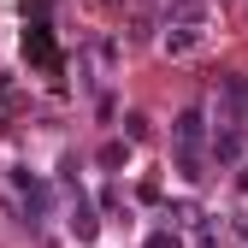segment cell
Segmentation results:
<instances>
[{"label": "cell", "instance_id": "obj_10", "mask_svg": "<svg viewBox=\"0 0 248 248\" xmlns=\"http://www.w3.org/2000/svg\"><path fill=\"white\" fill-rule=\"evenodd\" d=\"M124 142H148V118H142V112L124 118Z\"/></svg>", "mask_w": 248, "mask_h": 248}, {"label": "cell", "instance_id": "obj_7", "mask_svg": "<svg viewBox=\"0 0 248 248\" xmlns=\"http://www.w3.org/2000/svg\"><path fill=\"white\" fill-rule=\"evenodd\" d=\"M195 42H201V24H171L166 30V53H195Z\"/></svg>", "mask_w": 248, "mask_h": 248}, {"label": "cell", "instance_id": "obj_3", "mask_svg": "<svg viewBox=\"0 0 248 248\" xmlns=\"http://www.w3.org/2000/svg\"><path fill=\"white\" fill-rule=\"evenodd\" d=\"M24 53H30V65L59 71V47H53V30H47V18H30V30H24Z\"/></svg>", "mask_w": 248, "mask_h": 248}, {"label": "cell", "instance_id": "obj_14", "mask_svg": "<svg viewBox=\"0 0 248 248\" xmlns=\"http://www.w3.org/2000/svg\"><path fill=\"white\" fill-rule=\"evenodd\" d=\"M236 231H242V242H248V219H242V225H236Z\"/></svg>", "mask_w": 248, "mask_h": 248}, {"label": "cell", "instance_id": "obj_9", "mask_svg": "<svg viewBox=\"0 0 248 248\" xmlns=\"http://www.w3.org/2000/svg\"><path fill=\"white\" fill-rule=\"evenodd\" d=\"M124 160H130V142H107V148H101V166H107V171H118Z\"/></svg>", "mask_w": 248, "mask_h": 248}, {"label": "cell", "instance_id": "obj_12", "mask_svg": "<svg viewBox=\"0 0 248 248\" xmlns=\"http://www.w3.org/2000/svg\"><path fill=\"white\" fill-rule=\"evenodd\" d=\"M148 248H177V231H154V236H148Z\"/></svg>", "mask_w": 248, "mask_h": 248}, {"label": "cell", "instance_id": "obj_2", "mask_svg": "<svg viewBox=\"0 0 248 248\" xmlns=\"http://www.w3.org/2000/svg\"><path fill=\"white\" fill-rule=\"evenodd\" d=\"M213 118L225 124V130H248V77H225L219 83V107Z\"/></svg>", "mask_w": 248, "mask_h": 248}, {"label": "cell", "instance_id": "obj_6", "mask_svg": "<svg viewBox=\"0 0 248 248\" xmlns=\"http://www.w3.org/2000/svg\"><path fill=\"white\" fill-rule=\"evenodd\" d=\"M71 231H77V242H95V236H101V219H95V207H89L83 195H77V207H71Z\"/></svg>", "mask_w": 248, "mask_h": 248}, {"label": "cell", "instance_id": "obj_8", "mask_svg": "<svg viewBox=\"0 0 248 248\" xmlns=\"http://www.w3.org/2000/svg\"><path fill=\"white\" fill-rule=\"evenodd\" d=\"M171 24H207V0H171Z\"/></svg>", "mask_w": 248, "mask_h": 248}, {"label": "cell", "instance_id": "obj_4", "mask_svg": "<svg viewBox=\"0 0 248 248\" xmlns=\"http://www.w3.org/2000/svg\"><path fill=\"white\" fill-rule=\"evenodd\" d=\"M12 189L24 195V213H30V219H42V213H47V183H42V177H30V171H12Z\"/></svg>", "mask_w": 248, "mask_h": 248}, {"label": "cell", "instance_id": "obj_13", "mask_svg": "<svg viewBox=\"0 0 248 248\" xmlns=\"http://www.w3.org/2000/svg\"><path fill=\"white\" fill-rule=\"evenodd\" d=\"M236 189H248V166H242V171H236Z\"/></svg>", "mask_w": 248, "mask_h": 248}, {"label": "cell", "instance_id": "obj_11", "mask_svg": "<svg viewBox=\"0 0 248 248\" xmlns=\"http://www.w3.org/2000/svg\"><path fill=\"white\" fill-rule=\"evenodd\" d=\"M18 6H24V18H47V12L59 6V0H18Z\"/></svg>", "mask_w": 248, "mask_h": 248}, {"label": "cell", "instance_id": "obj_5", "mask_svg": "<svg viewBox=\"0 0 248 248\" xmlns=\"http://www.w3.org/2000/svg\"><path fill=\"white\" fill-rule=\"evenodd\" d=\"M242 136L248 130H225V124H219V130H213V160H219V166H236L242 160Z\"/></svg>", "mask_w": 248, "mask_h": 248}, {"label": "cell", "instance_id": "obj_1", "mask_svg": "<svg viewBox=\"0 0 248 248\" xmlns=\"http://www.w3.org/2000/svg\"><path fill=\"white\" fill-rule=\"evenodd\" d=\"M171 136H177V171L189 177V183H201L207 171H201V142H207V112L201 107H183L177 112V124H171Z\"/></svg>", "mask_w": 248, "mask_h": 248}]
</instances>
